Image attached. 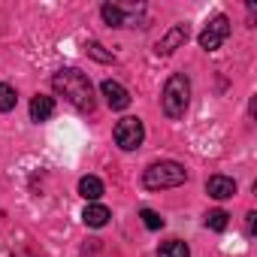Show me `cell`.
Listing matches in <instances>:
<instances>
[{
	"instance_id": "12",
	"label": "cell",
	"mask_w": 257,
	"mask_h": 257,
	"mask_svg": "<svg viewBox=\"0 0 257 257\" xmlns=\"http://www.w3.org/2000/svg\"><path fill=\"white\" fill-rule=\"evenodd\" d=\"M100 16H103V22H106L109 28H131V22H127L124 10H121V7H115V4H103Z\"/></svg>"
},
{
	"instance_id": "15",
	"label": "cell",
	"mask_w": 257,
	"mask_h": 257,
	"mask_svg": "<svg viewBox=\"0 0 257 257\" xmlns=\"http://www.w3.org/2000/svg\"><path fill=\"white\" fill-rule=\"evenodd\" d=\"M227 224H230V215H227L224 209H212V212L206 215V227H209V230H215V233L227 230Z\"/></svg>"
},
{
	"instance_id": "6",
	"label": "cell",
	"mask_w": 257,
	"mask_h": 257,
	"mask_svg": "<svg viewBox=\"0 0 257 257\" xmlns=\"http://www.w3.org/2000/svg\"><path fill=\"white\" fill-rule=\"evenodd\" d=\"M185 43H188V25H173V28L158 40L155 52H158V55H173V52L182 49Z\"/></svg>"
},
{
	"instance_id": "7",
	"label": "cell",
	"mask_w": 257,
	"mask_h": 257,
	"mask_svg": "<svg viewBox=\"0 0 257 257\" xmlns=\"http://www.w3.org/2000/svg\"><path fill=\"white\" fill-rule=\"evenodd\" d=\"M100 91H103L109 109H118V112H121V109L131 106V91H127L121 82H115V79H106V82L100 85Z\"/></svg>"
},
{
	"instance_id": "10",
	"label": "cell",
	"mask_w": 257,
	"mask_h": 257,
	"mask_svg": "<svg viewBox=\"0 0 257 257\" xmlns=\"http://www.w3.org/2000/svg\"><path fill=\"white\" fill-rule=\"evenodd\" d=\"M52 115H55V100L46 97V94H37L31 100V118L34 121H49Z\"/></svg>"
},
{
	"instance_id": "8",
	"label": "cell",
	"mask_w": 257,
	"mask_h": 257,
	"mask_svg": "<svg viewBox=\"0 0 257 257\" xmlns=\"http://www.w3.org/2000/svg\"><path fill=\"white\" fill-rule=\"evenodd\" d=\"M206 194L215 197V200H230V197L236 194V182H233L230 176H212V179L206 182Z\"/></svg>"
},
{
	"instance_id": "9",
	"label": "cell",
	"mask_w": 257,
	"mask_h": 257,
	"mask_svg": "<svg viewBox=\"0 0 257 257\" xmlns=\"http://www.w3.org/2000/svg\"><path fill=\"white\" fill-rule=\"evenodd\" d=\"M109 218H112V212H109L106 206H100V203H88L85 212H82V221H85L88 227H106Z\"/></svg>"
},
{
	"instance_id": "1",
	"label": "cell",
	"mask_w": 257,
	"mask_h": 257,
	"mask_svg": "<svg viewBox=\"0 0 257 257\" xmlns=\"http://www.w3.org/2000/svg\"><path fill=\"white\" fill-rule=\"evenodd\" d=\"M52 88L67 103H73L79 112H94V88H91V79L82 70H61V73H55L52 76Z\"/></svg>"
},
{
	"instance_id": "17",
	"label": "cell",
	"mask_w": 257,
	"mask_h": 257,
	"mask_svg": "<svg viewBox=\"0 0 257 257\" xmlns=\"http://www.w3.org/2000/svg\"><path fill=\"white\" fill-rule=\"evenodd\" d=\"M140 218H143V224H146L149 230H161V227H164V218H161L155 209H143V212H140Z\"/></svg>"
},
{
	"instance_id": "2",
	"label": "cell",
	"mask_w": 257,
	"mask_h": 257,
	"mask_svg": "<svg viewBox=\"0 0 257 257\" xmlns=\"http://www.w3.org/2000/svg\"><path fill=\"white\" fill-rule=\"evenodd\" d=\"M188 103H191V79L185 73H173L161 94V106L167 118H182L188 112Z\"/></svg>"
},
{
	"instance_id": "5",
	"label": "cell",
	"mask_w": 257,
	"mask_h": 257,
	"mask_svg": "<svg viewBox=\"0 0 257 257\" xmlns=\"http://www.w3.org/2000/svg\"><path fill=\"white\" fill-rule=\"evenodd\" d=\"M227 37H230V19L227 16H215L200 34V49L203 52H218L227 43Z\"/></svg>"
},
{
	"instance_id": "3",
	"label": "cell",
	"mask_w": 257,
	"mask_h": 257,
	"mask_svg": "<svg viewBox=\"0 0 257 257\" xmlns=\"http://www.w3.org/2000/svg\"><path fill=\"white\" fill-rule=\"evenodd\" d=\"M188 182V170L176 161H158L143 173V185L149 191H164V188H179Z\"/></svg>"
},
{
	"instance_id": "4",
	"label": "cell",
	"mask_w": 257,
	"mask_h": 257,
	"mask_svg": "<svg viewBox=\"0 0 257 257\" xmlns=\"http://www.w3.org/2000/svg\"><path fill=\"white\" fill-rule=\"evenodd\" d=\"M143 140H146V127H143L140 118L127 115V118H121V121L115 124V146H118V149L137 152V149L143 146Z\"/></svg>"
},
{
	"instance_id": "16",
	"label": "cell",
	"mask_w": 257,
	"mask_h": 257,
	"mask_svg": "<svg viewBox=\"0 0 257 257\" xmlns=\"http://www.w3.org/2000/svg\"><path fill=\"white\" fill-rule=\"evenodd\" d=\"M88 55H91L94 61H100V64H115V55H112V52H103L100 43H88Z\"/></svg>"
},
{
	"instance_id": "14",
	"label": "cell",
	"mask_w": 257,
	"mask_h": 257,
	"mask_svg": "<svg viewBox=\"0 0 257 257\" xmlns=\"http://www.w3.org/2000/svg\"><path fill=\"white\" fill-rule=\"evenodd\" d=\"M16 103H19L16 88H13V85H7V82H0V112H13V109H16Z\"/></svg>"
},
{
	"instance_id": "13",
	"label": "cell",
	"mask_w": 257,
	"mask_h": 257,
	"mask_svg": "<svg viewBox=\"0 0 257 257\" xmlns=\"http://www.w3.org/2000/svg\"><path fill=\"white\" fill-rule=\"evenodd\" d=\"M158 257H191V248L182 239H170L158 248Z\"/></svg>"
},
{
	"instance_id": "11",
	"label": "cell",
	"mask_w": 257,
	"mask_h": 257,
	"mask_svg": "<svg viewBox=\"0 0 257 257\" xmlns=\"http://www.w3.org/2000/svg\"><path fill=\"white\" fill-rule=\"evenodd\" d=\"M79 194H82L88 203H97V200L103 197V182H100L97 176H85V179H79Z\"/></svg>"
},
{
	"instance_id": "18",
	"label": "cell",
	"mask_w": 257,
	"mask_h": 257,
	"mask_svg": "<svg viewBox=\"0 0 257 257\" xmlns=\"http://www.w3.org/2000/svg\"><path fill=\"white\" fill-rule=\"evenodd\" d=\"M245 227H248V233L257 230V212H248V215H245Z\"/></svg>"
}]
</instances>
